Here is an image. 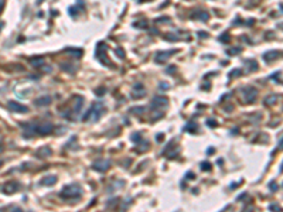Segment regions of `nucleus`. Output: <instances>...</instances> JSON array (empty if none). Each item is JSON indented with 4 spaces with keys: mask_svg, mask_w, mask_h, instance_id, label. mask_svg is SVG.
<instances>
[{
    "mask_svg": "<svg viewBox=\"0 0 283 212\" xmlns=\"http://www.w3.org/2000/svg\"><path fill=\"white\" fill-rule=\"evenodd\" d=\"M103 113H105V106H103V103H102V102H94V103L91 105V108L86 110V113L82 116V119H84V122H88L89 119L96 122V120L101 119V116Z\"/></svg>",
    "mask_w": 283,
    "mask_h": 212,
    "instance_id": "obj_1",
    "label": "nucleus"
},
{
    "mask_svg": "<svg viewBox=\"0 0 283 212\" xmlns=\"http://www.w3.org/2000/svg\"><path fill=\"white\" fill-rule=\"evenodd\" d=\"M81 188L79 185H67L59 192V196L64 199H72V198H79L81 196Z\"/></svg>",
    "mask_w": 283,
    "mask_h": 212,
    "instance_id": "obj_2",
    "label": "nucleus"
},
{
    "mask_svg": "<svg viewBox=\"0 0 283 212\" xmlns=\"http://www.w3.org/2000/svg\"><path fill=\"white\" fill-rule=\"evenodd\" d=\"M82 105H84V99H82V96H75L72 109H70V112H64V116L65 117H68V119H74L75 120V117L79 114Z\"/></svg>",
    "mask_w": 283,
    "mask_h": 212,
    "instance_id": "obj_3",
    "label": "nucleus"
},
{
    "mask_svg": "<svg viewBox=\"0 0 283 212\" xmlns=\"http://www.w3.org/2000/svg\"><path fill=\"white\" fill-rule=\"evenodd\" d=\"M105 49H108V47H106V44L105 43H99L98 44V47H96V54H95V57L99 60V62L101 64H103V65H109L111 66V61L106 58V52H105Z\"/></svg>",
    "mask_w": 283,
    "mask_h": 212,
    "instance_id": "obj_4",
    "label": "nucleus"
},
{
    "mask_svg": "<svg viewBox=\"0 0 283 212\" xmlns=\"http://www.w3.org/2000/svg\"><path fill=\"white\" fill-rule=\"evenodd\" d=\"M256 95H258V91L252 86H246L242 89V100L245 103H252L256 99Z\"/></svg>",
    "mask_w": 283,
    "mask_h": 212,
    "instance_id": "obj_5",
    "label": "nucleus"
},
{
    "mask_svg": "<svg viewBox=\"0 0 283 212\" xmlns=\"http://www.w3.org/2000/svg\"><path fill=\"white\" fill-rule=\"evenodd\" d=\"M7 109L11 112H16V113H28V108L26 105H22L19 102H14V100H10L7 103Z\"/></svg>",
    "mask_w": 283,
    "mask_h": 212,
    "instance_id": "obj_6",
    "label": "nucleus"
},
{
    "mask_svg": "<svg viewBox=\"0 0 283 212\" xmlns=\"http://www.w3.org/2000/svg\"><path fill=\"white\" fill-rule=\"evenodd\" d=\"M174 54H176L174 49H170V51H159V52L154 55V61L157 64H163V62H167V60H169L170 57H173Z\"/></svg>",
    "mask_w": 283,
    "mask_h": 212,
    "instance_id": "obj_7",
    "label": "nucleus"
},
{
    "mask_svg": "<svg viewBox=\"0 0 283 212\" xmlns=\"http://www.w3.org/2000/svg\"><path fill=\"white\" fill-rule=\"evenodd\" d=\"M167 105H169V99H167V98H163V96H156V98L152 100L150 106H152V109H153V110H157V109L166 108Z\"/></svg>",
    "mask_w": 283,
    "mask_h": 212,
    "instance_id": "obj_8",
    "label": "nucleus"
},
{
    "mask_svg": "<svg viewBox=\"0 0 283 212\" xmlns=\"http://www.w3.org/2000/svg\"><path fill=\"white\" fill-rule=\"evenodd\" d=\"M191 18L194 20H201V21H207L209 18V13L207 10H203V9H195V10L191 13Z\"/></svg>",
    "mask_w": 283,
    "mask_h": 212,
    "instance_id": "obj_9",
    "label": "nucleus"
},
{
    "mask_svg": "<svg viewBox=\"0 0 283 212\" xmlns=\"http://www.w3.org/2000/svg\"><path fill=\"white\" fill-rule=\"evenodd\" d=\"M109 167H111V161L109 160H96L95 163H94V165H92V168L99 171V173L106 171Z\"/></svg>",
    "mask_w": 283,
    "mask_h": 212,
    "instance_id": "obj_10",
    "label": "nucleus"
},
{
    "mask_svg": "<svg viewBox=\"0 0 283 212\" xmlns=\"http://www.w3.org/2000/svg\"><path fill=\"white\" fill-rule=\"evenodd\" d=\"M143 95H146V89L143 88L142 83H136V85L132 88V98L133 99H140Z\"/></svg>",
    "mask_w": 283,
    "mask_h": 212,
    "instance_id": "obj_11",
    "label": "nucleus"
},
{
    "mask_svg": "<svg viewBox=\"0 0 283 212\" xmlns=\"http://www.w3.org/2000/svg\"><path fill=\"white\" fill-rule=\"evenodd\" d=\"M19 182H16V181H10V182H7V184H4V194H14L16 191H19Z\"/></svg>",
    "mask_w": 283,
    "mask_h": 212,
    "instance_id": "obj_12",
    "label": "nucleus"
},
{
    "mask_svg": "<svg viewBox=\"0 0 283 212\" xmlns=\"http://www.w3.org/2000/svg\"><path fill=\"white\" fill-rule=\"evenodd\" d=\"M51 96H41V98H38L34 100V105L36 106H47V105L51 103Z\"/></svg>",
    "mask_w": 283,
    "mask_h": 212,
    "instance_id": "obj_13",
    "label": "nucleus"
},
{
    "mask_svg": "<svg viewBox=\"0 0 283 212\" xmlns=\"http://www.w3.org/2000/svg\"><path fill=\"white\" fill-rule=\"evenodd\" d=\"M57 182V177L55 175H47L40 181V185H54Z\"/></svg>",
    "mask_w": 283,
    "mask_h": 212,
    "instance_id": "obj_14",
    "label": "nucleus"
},
{
    "mask_svg": "<svg viewBox=\"0 0 283 212\" xmlns=\"http://www.w3.org/2000/svg\"><path fill=\"white\" fill-rule=\"evenodd\" d=\"M279 51H269V52H266V54H263V60L266 61V62H270V61L276 60L279 57Z\"/></svg>",
    "mask_w": 283,
    "mask_h": 212,
    "instance_id": "obj_15",
    "label": "nucleus"
},
{
    "mask_svg": "<svg viewBox=\"0 0 283 212\" xmlns=\"http://www.w3.org/2000/svg\"><path fill=\"white\" fill-rule=\"evenodd\" d=\"M51 154V148L50 147H41L40 150H37V157H41V158H45V157H48Z\"/></svg>",
    "mask_w": 283,
    "mask_h": 212,
    "instance_id": "obj_16",
    "label": "nucleus"
},
{
    "mask_svg": "<svg viewBox=\"0 0 283 212\" xmlns=\"http://www.w3.org/2000/svg\"><path fill=\"white\" fill-rule=\"evenodd\" d=\"M65 51H67L68 54H71V55L78 57V58H79V57H82V49H81V48H67Z\"/></svg>",
    "mask_w": 283,
    "mask_h": 212,
    "instance_id": "obj_17",
    "label": "nucleus"
},
{
    "mask_svg": "<svg viewBox=\"0 0 283 212\" xmlns=\"http://www.w3.org/2000/svg\"><path fill=\"white\" fill-rule=\"evenodd\" d=\"M246 66H248V69L249 71H256L258 69V62L253 60H248L246 61Z\"/></svg>",
    "mask_w": 283,
    "mask_h": 212,
    "instance_id": "obj_18",
    "label": "nucleus"
},
{
    "mask_svg": "<svg viewBox=\"0 0 283 212\" xmlns=\"http://www.w3.org/2000/svg\"><path fill=\"white\" fill-rule=\"evenodd\" d=\"M129 112H130L132 114H142L144 112V108L143 106H134V108H132Z\"/></svg>",
    "mask_w": 283,
    "mask_h": 212,
    "instance_id": "obj_19",
    "label": "nucleus"
},
{
    "mask_svg": "<svg viewBox=\"0 0 283 212\" xmlns=\"http://www.w3.org/2000/svg\"><path fill=\"white\" fill-rule=\"evenodd\" d=\"M186 130H188L190 133H195L197 131V126L194 125V122H191V123H188V126H186Z\"/></svg>",
    "mask_w": 283,
    "mask_h": 212,
    "instance_id": "obj_20",
    "label": "nucleus"
},
{
    "mask_svg": "<svg viewBox=\"0 0 283 212\" xmlns=\"http://www.w3.org/2000/svg\"><path fill=\"white\" fill-rule=\"evenodd\" d=\"M130 139H132V140H133V141H136V143L139 144L140 141H142V134H140V133H133V134H132V137H130Z\"/></svg>",
    "mask_w": 283,
    "mask_h": 212,
    "instance_id": "obj_21",
    "label": "nucleus"
},
{
    "mask_svg": "<svg viewBox=\"0 0 283 212\" xmlns=\"http://www.w3.org/2000/svg\"><path fill=\"white\" fill-rule=\"evenodd\" d=\"M163 37H164L166 40H170V41H177V40H178V35H176V34H164Z\"/></svg>",
    "mask_w": 283,
    "mask_h": 212,
    "instance_id": "obj_22",
    "label": "nucleus"
},
{
    "mask_svg": "<svg viewBox=\"0 0 283 212\" xmlns=\"http://www.w3.org/2000/svg\"><path fill=\"white\" fill-rule=\"evenodd\" d=\"M31 64H33L34 66H41V65H44V64H43V58H36V60L33 58V60H31Z\"/></svg>",
    "mask_w": 283,
    "mask_h": 212,
    "instance_id": "obj_23",
    "label": "nucleus"
},
{
    "mask_svg": "<svg viewBox=\"0 0 283 212\" xmlns=\"http://www.w3.org/2000/svg\"><path fill=\"white\" fill-rule=\"evenodd\" d=\"M219 41H221V43H224V44H227L228 41H230V34H228V33H224L222 35H221V37H219Z\"/></svg>",
    "mask_w": 283,
    "mask_h": 212,
    "instance_id": "obj_24",
    "label": "nucleus"
},
{
    "mask_svg": "<svg viewBox=\"0 0 283 212\" xmlns=\"http://www.w3.org/2000/svg\"><path fill=\"white\" fill-rule=\"evenodd\" d=\"M276 102V96H269L265 99V105H273Z\"/></svg>",
    "mask_w": 283,
    "mask_h": 212,
    "instance_id": "obj_25",
    "label": "nucleus"
},
{
    "mask_svg": "<svg viewBox=\"0 0 283 212\" xmlns=\"http://www.w3.org/2000/svg\"><path fill=\"white\" fill-rule=\"evenodd\" d=\"M201 170H203V171H209V170H211V164L207 163V161H204V163L201 164Z\"/></svg>",
    "mask_w": 283,
    "mask_h": 212,
    "instance_id": "obj_26",
    "label": "nucleus"
},
{
    "mask_svg": "<svg viewBox=\"0 0 283 212\" xmlns=\"http://www.w3.org/2000/svg\"><path fill=\"white\" fill-rule=\"evenodd\" d=\"M238 51H241V47H236V48L228 49V54H230V55H235V54H238Z\"/></svg>",
    "mask_w": 283,
    "mask_h": 212,
    "instance_id": "obj_27",
    "label": "nucleus"
},
{
    "mask_svg": "<svg viewBox=\"0 0 283 212\" xmlns=\"http://www.w3.org/2000/svg\"><path fill=\"white\" fill-rule=\"evenodd\" d=\"M241 74H242V71H241V69H234V71H231V72H230L231 76H239Z\"/></svg>",
    "mask_w": 283,
    "mask_h": 212,
    "instance_id": "obj_28",
    "label": "nucleus"
},
{
    "mask_svg": "<svg viewBox=\"0 0 283 212\" xmlns=\"http://www.w3.org/2000/svg\"><path fill=\"white\" fill-rule=\"evenodd\" d=\"M207 126H209V127H215L217 126V122L214 119H209V120H207Z\"/></svg>",
    "mask_w": 283,
    "mask_h": 212,
    "instance_id": "obj_29",
    "label": "nucleus"
},
{
    "mask_svg": "<svg viewBox=\"0 0 283 212\" xmlns=\"http://www.w3.org/2000/svg\"><path fill=\"white\" fill-rule=\"evenodd\" d=\"M147 23L146 21H140V23H134V27H146Z\"/></svg>",
    "mask_w": 283,
    "mask_h": 212,
    "instance_id": "obj_30",
    "label": "nucleus"
},
{
    "mask_svg": "<svg viewBox=\"0 0 283 212\" xmlns=\"http://www.w3.org/2000/svg\"><path fill=\"white\" fill-rule=\"evenodd\" d=\"M116 54H118L120 58H125V54H123V49H122V48H118V49H116Z\"/></svg>",
    "mask_w": 283,
    "mask_h": 212,
    "instance_id": "obj_31",
    "label": "nucleus"
},
{
    "mask_svg": "<svg viewBox=\"0 0 283 212\" xmlns=\"http://www.w3.org/2000/svg\"><path fill=\"white\" fill-rule=\"evenodd\" d=\"M4 3H6V0H0V13L4 9Z\"/></svg>",
    "mask_w": 283,
    "mask_h": 212,
    "instance_id": "obj_32",
    "label": "nucleus"
},
{
    "mask_svg": "<svg viewBox=\"0 0 283 212\" xmlns=\"http://www.w3.org/2000/svg\"><path fill=\"white\" fill-rule=\"evenodd\" d=\"M160 89H169V85H167V83H163V82H161V83H160Z\"/></svg>",
    "mask_w": 283,
    "mask_h": 212,
    "instance_id": "obj_33",
    "label": "nucleus"
},
{
    "mask_svg": "<svg viewBox=\"0 0 283 212\" xmlns=\"http://www.w3.org/2000/svg\"><path fill=\"white\" fill-rule=\"evenodd\" d=\"M103 92H105V88H101V89H98V91H96V93H98V95H102Z\"/></svg>",
    "mask_w": 283,
    "mask_h": 212,
    "instance_id": "obj_34",
    "label": "nucleus"
},
{
    "mask_svg": "<svg viewBox=\"0 0 283 212\" xmlns=\"http://www.w3.org/2000/svg\"><path fill=\"white\" fill-rule=\"evenodd\" d=\"M270 187H272V191L276 190V185H275V182H272V184H270Z\"/></svg>",
    "mask_w": 283,
    "mask_h": 212,
    "instance_id": "obj_35",
    "label": "nucleus"
},
{
    "mask_svg": "<svg viewBox=\"0 0 283 212\" xmlns=\"http://www.w3.org/2000/svg\"><path fill=\"white\" fill-rule=\"evenodd\" d=\"M198 35H200V37H207V34L205 33H198Z\"/></svg>",
    "mask_w": 283,
    "mask_h": 212,
    "instance_id": "obj_36",
    "label": "nucleus"
},
{
    "mask_svg": "<svg viewBox=\"0 0 283 212\" xmlns=\"http://www.w3.org/2000/svg\"><path fill=\"white\" fill-rule=\"evenodd\" d=\"M279 148H283V139L280 140V144H279Z\"/></svg>",
    "mask_w": 283,
    "mask_h": 212,
    "instance_id": "obj_37",
    "label": "nucleus"
},
{
    "mask_svg": "<svg viewBox=\"0 0 283 212\" xmlns=\"http://www.w3.org/2000/svg\"><path fill=\"white\" fill-rule=\"evenodd\" d=\"M43 1H44V0H37V4H41Z\"/></svg>",
    "mask_w": 283,
    "mask_h": 212,
    "instance_id": "obj_38",
    "label": "nucleus"
},
{
    "mask_svg": "<svg viewBox=\"0 0 283 212\" xmlns=\"http://www.w3.org/2000/svg\"><path fill=\"white\" fill-rule=\"evenodd\" d=\"M1 164H3V161H1V160H0V167H1Z\"/></svg>",
    "mask_w": 283,
    "mask_h": 212,
    "instance_id": "obj_39",
    "label": "nucleus"
},
{
    "mask_svg": "<svg viewBox=\"0 0 283 212\" xmlns=\"http://www.w3.org/2000/svg\"><path fill=\"white\" fill-rule=\"evenodd\" d=\"M140 1H149V0H140Z\"/></svg>",
    "mask_w": 283,
    "mask_h": 212,
    "instance_id": "obj_40",
    "label": "nucleus"
}]
</instances>
